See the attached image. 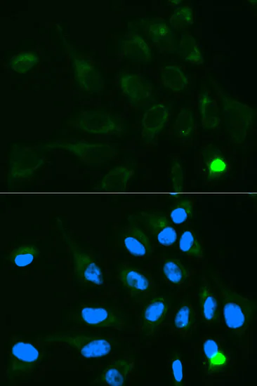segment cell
<instances>
[{
    "instance_id": "6da1fadb",
    "label": "cell",
    "mask_w": 257,
    "mask_h": 386,
    "mask_svg": "<svg viewBox=\"0 0 257 386\" xmlns=\"http://www.w3.org/2000/svg\"><path fill=\"white\" fill-rule=\"evenodd\" d=\"M213 282L220 298L219 324L233 339L242 341L249 335L253 323V305L220 279L214 277Z\"/></svg>"
},
{
    "instance_id": "7a4b0ae2",
    "label": "cell",
    "mask_w": 257,
    "mask_h": 386,
    "mask_svg": "<svg viewBox=\"0 0 257 386\" xmlns=\"http://www.w3.org/2000/svg\"><path fill=\"white\" fill-rule=\"evenodd\" d=\"M41 340L62 343L78 354L88 359L106 357L114 346L112 339L108 337L74 332L51 333L41 338Z\"/></svg>"
},
{
    "instance_id": "3957f363",
    "label": "cell",
    "mask_w": 257,
    "mask_h": 386,
    "mask_svg": "<svg viewBox=\"0 0 257 386\" xmlns=\"http://www.w3.org/2000/svg\"><path fill=\"white\" fill-rule=\"evenodd\" d=\"M202 368L206 377H218L228 372L233 366V355L224 338L217 334H207L200 338Z\"/></svg>"
},
{
    "instance_id": "277c9868",
    "label": "cell",
    "mask_w": 257,
    "mask_h": 386,
    "mask_svg": "<svg viewBox=\"0 0 257 386\" xmlns=\"http://www.w3.org/2000/svg\"><path fill=\"white\" fill-rule=\"evenodd\" d=\"M199 321L198 310L190 300L184 299L171 307L164 326L170 335L187 340L197 332Z\"/></svg>"
},
{
    "instance_id": "5b68a950",
    "label": "cell",
    "mask_w": 257,
    "mask_h": 386,
    "mask_svg": "<svg viewBox=\"0 0 257 386\" xmlns=\"http://www.w3.org/2000/svg\"><path fill=\"white\" fill-rule=\"evenodd\" d=\"M74 320L84 326L99 329H122L126 324L120 311L108 306L85 305L74 311Z\"/></svg>"
},
{
    "instance_id": "8992f818",
    "label": "cell",
    "mask_w": 257,
    "mask_h": 386,
    "mask_svg": "<svg viewBox=\"0 0 257 386\" xmlns=\"http://www.w3.org/2000/svg\"><path fill=\"white\" fill-rule=\"evenodd\" d=\"M47 147L67 150L88 165L104 164L112 159L116 153L112 146L103 142L60 141L49 144Z\"/></svg>"
},
{
    "instance_id": "52a82bcc",
    "label": "cell",
    "mask_w": 257,
    "mask_h": 386,
    "mask_svg": "<svg viewBox=\"0 0 257 386\" xmlns=\"http://www.w3.org/2000/svg\"><path fill=\"white\" fill-rule=\"evenodd\" d=\"M117 278L136 300H145L155 292L156 284L152 276L135 267L121 265L117 269Z\"/></svg>"
},
{
    "instance_id": "ba28073f",
    "label": "cell",
    "mask_w": 257,
    "mask_h": 386,
    "mask_svg": "<svg viewBox=\"0 0 257 386\" xmlns=\"http://www.w3.org/2000/svg\"><path fill=\"white\" fill-rule=\"evenodd\" d=\"M171 307L169 300L163 295H153L145 300L140 314L145 335H154L164 325Z\"/></svg>"
},
{
    "instance_id": "9c48e42d",
    "label": "cell",
    "mask_w": 257,
    "mask_h": 386,
    "mask_svg": "<svg viewBox=\"0 0 257 386\" xmlns=\"http://www.w3.org/2000/svg\"><path fill=\"white\" fill-rule=\"evenodd\" d=\"M199 315L206 326L218 324L220 315V298L215 283L206 277L202 279L198 289Z\"/></svg>"
},
{
    "instance_id": "30bf717a",
    "label": "cell",
    "mask_w": 257,
    "mask_h": 386,
    "mask_svg": "<svg viewBox=\"0 0 257 386\" xmlns=\"http://www.w3.org/2000/svg\"><path fill=\"white\" fill-rule=\"evenodd\" d=\"M70 248L74 262V274L77 279L84 285L100 288L105 284L103 271L96 262L88 253L71 244Z\"/></svg>"
},
{
    "instance_id": "8fae6325",
    "label": "cell",
    "mask_w": 257,
    "mask_h": 386,
    "mask_svg": "<svg viewBox=\"0 0 257 386\" xmlns=\"http://www.w3.org/2000/svg\"><path fill=\"white\" fill-rule=\"evenodd\" d=\"M161 277L168 288L177 295L185 293L193 284L191 272L177 258H168L164 261Z\"/></svg>"
},
{
    "instance_id": "7c38bea8",
    "label": "cell",
    "mask_w": 257,
    "mask_h": 386,
    "mask_svg": "<svg viewBox=\"0 0 257 386\" xmlns=\"http://www.w3.org/2000/svg\"><path fill=\"white\" fill-rule=\"evenodd\" d=\"M40 357L38 348L25 340L14 342L10 349L9 368L13 375L30 372L37 366Z\"/></svg>"
},
{
    "instance_id": "4fadbf2b",
    "label": "cell",
    "mask_w": 257,
    "mask_h": 386,
    "mask_svg": "<svg viewBox=\"0 0 257 386\" xmlns=\"http://www.w3.org/2000/svg\"><path fill=\"white\" fill-rule=\"evenodd\" d=\"M80 130L92 134H110L117 131L119 124L112 115L101 111H91L77 119Z\"/></svg>"
},
{
    "instance_id": "5bb4252c",
    "label": "cell",
    "mask_w": 257,
    "mask_h": 386,
    "mask_svg": "<svg viewBox=\"0 0 257 386\" xmlns=\"http://www.w3.org/2000/svg\"><path fill=\"white\" fill-rule=\"evenodd\" d=\"M123 93L136 105H145L152 98V85L136 74H123L119 79Z\"/></svg>"
},
{
    "instance_id": "9a60e30c",
    "label": "cell",
    "mask_w": 257,
    "mask_h": 386,
    "mask_svg": "<svg viewBox=\"0 0 257 386\" xmlns=\"http://www.w3.org/2000/svg\"><path fill=\"white\" fill-rule=\"evenodd\" d=\"M74 78L79 86L88 92H98L103 87L100 73L86 59L72 55Z\"/></svg>"
},
{
    "instance_id": "2e32d148",
    "label": "cell",
    "mask_w": 257,
    "mask_h": 386,
    "mask_svg": "<svg viewBox=\"0 0 257 386\" xmlns=\"http://www.w3.org/2000/svg\"><path fill=\"white\" fill-rule=\"evenodd\" d=\"M121 243L125 250L132 256L146 258L152 251V245L149 237L138 227L129 225L121 234Z\"/></svg>"
},
{
    "instance_id": "e0dca14e",
    "label": "cell",
    "mask_w": 257,
    "mask_h": 386,
    "mask_svg": "<svg viewBox=\"0 0 257 386\" xmlns=\"http://www.w3.org/2000/svg\"><path fill=\"white\" fill-rule=\"evenodd\" d=\"M145 223L158 244L164 247H172L178 240V232L173 225L164 216L145 213Z\"/></svg>"
},
{
    "instance_id": "ac0fdd59",
    "label": "cell",
    "mask_w": 257,
    "mask_h": 386,
    "mask_svg": "<svg viewBox=\"0 0 257 386\" xmlns=\"http://www.w3.org/2000/svg\"><path fill=\"white\" fill-rule=\"evenodd\" d=\"M169 117V109L164 104L150 107L142 119V136L145 140H152L165 126Z\"/></svg>"
},
{
    "instance_id": "d6986e66",
    "label": "cell",
    "mask_w": 257,
    "mask_h": 386,
    "mask_svg": "<svg viewBox=\"0 0 257 386\" xmlns=\"http://www.w3.org/2000/svg\"><path fill=\"white\" fill-rule=\"evenodd\" d=\"M133 368V363L131 360L117 359L105 368L95 382L107 386L124 385Z\"/></svg>"
},
{
    "instance_id": "ffe728a7",
    "label": "cell",
    "mask_w": 257,
    "mask_h": 386,
    "mask_svg": "<svg viewBox=\"0 0 257 386\" xmlns=\"http://www.w3.org/2000/svg\"><path fill=\"white\" fill-rule=\"evenodd\" d=\"M223 109L230 124L241 131L246 128L252 114L251 108L231 97L223 95L221 98Z\"/></svg>"
},
{
    "instance_id": "44dd1931",
    "label": "cell",
    "mask_w": 257,
    "mask_h": 386,
    "mask_svg": "<svg viewBox=\"0 0 257 386\" xmlns=\"http://www.w3.org/2000/svg\"><path fill=\"white\" fill-rule=\"evenodd\" d=\"M121 50L127 58L136 62H147L152 60V52L148 44L136 34L121 41Z\"/></svg>"
},
{
    "instance_id": "7402d4cb",
    "label": "cell",
    "mask_w": 257,
    "mask_h": 386,
    "mask_svg": "<svg viewBox=\"0 0 257 386\" xmlns=\"http://www.w3.org/2000/svg\"><path fill=\"white\" fill-rule=\"evenodd\" d=\"M12 161L11 177L15 179L27 177L41 163L36 153L26 149L18 152Z\"/></svg>"
},
{
    "instance_id": "603a6c76",
    "label": "cell",
    "mask_w": 257,
    "mask_h": 386,
    "mask_svg": "<svg viewBox=\"0 0 257 386\" xmlns=\"http://www.w3.org/2000/svg\"><path fill=\"white\" fill-rule=\"evenodd\" d=\"M199 112L202 127L214 129L220 122L219 107L217 102L207 93H203L199 100Z\"/></svg>"
},
{
    "instance_id": "cb8c5ba5",
    "label": "cell",
    "mask_w": 257,
    "mask_h": 386,
    "mask_svg": "<svg viewBox=\"0 0 257 386\" xmlns=\"http://www.w3.org/2000/svg\"><path fill=\"white\" fill-rule=\"evenodd\" d=\"M133 174V170L127 166H118L107 173L100 182V188L105 191L124 189Z\"/></svg>"
},
{
    "instance_id": "d4e9b609",
    "label": "cell",
    "mask_w": 257,
    "mask_h": 386,
    "mask_svg": "<svg viewBox=\"0 0 257 386\" xmlns=\"http://www.w3.org/2000/svg\"><path fill=\"white\" fill-rule=\"evenodd\" d=\"M150 39L158 47L164 50H171L173 47L174 36L172 30L162 20H154L147 29Z\"/></svg>"
},
{
    "instance_id": "484cf974",
    "label": "cell",
    "mask_w": 257,
    "mask_h": 386,
    "mask_svg": "<svg viewBox=\"0 0 257 386\" xmlns=\"http://www.w3.org/2000/svg\"><path fill=\"white\" fill-rule=\"evenodd\" d=\"M178 239V249L183 253L195 261L202 258V245L191 229L183 230Z\"/></svg>"
},
{
    "instance_id": "4316f807",
    "label": "cell",
    "mask_w": 257,
    "mask_h": 386,
    "mask_svg": "<svg viewBox=\"0 0 257 386\" xmlns=\"http://www.w3.org/2000/svg\"><path fill=\"white\" fill-rule=\"evenodd\" d=\"M229 171L228 160L220 154L211 153L204 160L203 172L209 180H216L225 176Z\"/></svg>"
},
{
    "instance_id": "83f0119b",
    "label": "cell",
    "mask_w": 257,
    "mask_h": 386,
    "mask_svg": "<svg viewBox=\"0 0 257 386\" xmlns=\"http://www.w3.org/2000/svg\"><path fill=\"white\" fill-rule=\"evenodd\" d=\"M161 80L163 85L173 92L183 90L188 80L182 70L176 65H169L162 69Z\"/></svg>"
},
{
    "instance_id": "f1b7e54d",
    "label": "cell",
    "mask_w": 257,
    "mask_h": 386,
    "mask_svg": "<svg viewBox=\"0 0 257 386\" xmlns=\"http://www.w3.org/2000/svg\"><path fill=\"white\" fill-rule=\"evenodd\" d=\"M168 372L174 386H183L185 383V365L182 354L173 351L167 359Z\"/></svg>"
},
{
    "instance_id": "f546056e",
    "label": "cell",
    "mask_w": 257,
    "mask_h": 386,
    "mask_svg": "<svg viewBox=\"0 0 257 386\" xmlns=\"http://www.w3.org/2000/svg\"><path fill=\"white\" fill-rule=\"evenodd\" d=\"M195 129L192 114L188 109H183L177 115L173 124V130L178 137L183 140L190 138Z\"/></svg>"
},
{
    "instance_id": "4dcf8cb0",
    "label": "cell",
    "mask_w": 257,
    "mask_h": 386,
    "mask_svg": "<svg viewBox=\"0 0 257 386\" xmlns=\"http://www.w3.org/2000/svg\"><path fill=\"white\" fill-rule=\"evenodd\" d=\"M179 52L182 58L187 62L197 65L203 63L201 52L195 39L191 35L185 34L182 36L179 45Z\"/></svg>"
},
{
    "instance_id": "1f68e13d",
    "label": "cell",
    "mask_w": 257,
    "mask_h": 386,
    "mask_svg": "<svg viewBox=\"0 0 257 386\" xmlns=\"http://www.w3.org/2000/svg\"><path fill=\"white\" fill-rule=\"evenodd\" d=\"M39 61L38 55L33 51H23L13 56L8 62L10 67L20 74L29 72Z\"/></svg>"
},
{
    "instance_id": "d6a6232c",
    "label": "cell",
    "mask_w": 257,
    "mask_h": 386,
    "mask_svg": "<svg viewBox=\"0 0 257 386\" xmlns=\"http://www.w3.org/2000/svg\"><path fill=\"white\" fill-rule=\"evenodd\" d=\"M39 250L32 245H22L15 248L9 255L10 261L22 267L29 265L38 255Z\"/></svg>"
},
{
    "instance_id": "836d02e7",
    "label": "cell",
    "mask_w": 257,
    "mask_h": 386,
    "mask_svg": "<svg viewBox=\"0 0 257 386\" xmlns=\"http://www.w3.org/2000/svg\"><path fill=\"white\" fill-rule=\"evenodd\" d=\"M193 202L190 199H184L177 203L169 213L171 222L176 225L185 223L192 215Z\"/></svg>"
},
{
    "instance_id": "e575fe53",
    "label": "cell",
    "mask_w": 257,
    "mask_h": 386,
    "mask_svg": "<svg viewBox=\"0 0 257 386\" xmlns=\"http://www.w3.org/2000/svg\"><path fill=\"white\" fill-rule=\"evenodd\" d=\"M171 27L176 29H183L193 24V13L188 6L178 8L170 18Z\"/></svg>"
},
{
    "instance_id": "d590c367",
    "label": "cell",
    "mask_w": 257,
    "mask_h": 386,
    "mask_svg": "<svg viewBox=\"0 0 257 386\" xmlns=\"http://www.w3.org/2000/svg\"><path fill=\"white\" fill-rule=\"evenodd\" d=\"M171 175L173 192H181L184 187L185 180L183 170L179 162H176L173 164L171 168Z\"/></svg>"
}]
</instances>
